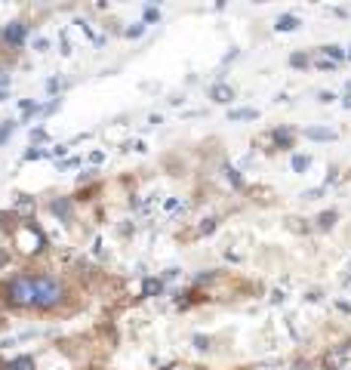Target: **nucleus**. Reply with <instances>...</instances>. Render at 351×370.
<instances>
[{
    "mask_svg": "<svg viewBox=\"0 0 351 370\" xmlns=\"http://www.w3.org/2000/svg\"><path fill=\"white\" fill-rule=\"evenodd\" d=\"M308 164H311V157H305V154H296V157H292V170H296V173L308 170Z\"/></svg>",
    "mask_w": 351,
    "mask_h": 370,
    "instance_id": "dca6fc26",
    "label": "nucleus"
},
{
    "mask_svg": "<svg viewBox=\"0 0 351 370\" xmlns=\"http://www.w3.org/2000/svg\"><path fill=\"white\" fill-rule=\"evenodd\" d=\"M62 84H65V80H58V77H53V80H50V84H46V90H50V92H56V90H58V87H62Z\"/></svg>",
    "mask_w": 351,
    "mask_h": 370,
    "instance_id": "cd10ccee",
    "label": "nucleus"
},
{
    "mask_svg": "<svg viewBox=\"0 0 351 370\" xmlns=\"http://www.w3.org/2000/svg\"><path fill=\"white\" fill-rule=\"evenodd\" d=\"M6 299L13 306H37V293H34V278H13V281L6 284Z\"/></svg>",
    "mask_w": 351,
    "mask_h": 370,
    "instance_id": "f03ea898",
    "label": "nucleus"
},
{
    "mask_svg": "<svg viewBox=\"0 0 351 370\" xmlns=\"http://www.w3.org/2000/svg\"><path fill=\"white\" fill-rule=\"evenodd\" d=\"M348 59H351V53H348Z\"/></svg>",
    "mask_w": 351,
    "mask_h": 370,
    "instance_id": "2f4dec72",
    "label": "nucleus"
},
{
    "mask_svg": "<svg viewBox=\"0 0 351 370\" xmlns=\"http://www.w3.org/2000/svg\"><path fill=\"white\" fill-rule=\"evenodd\" d=\"M342 105H345V108H351V96H348V99H345V102H342Z\"/></svg>",
    "mask_w": 351,
    "mask_h": 370,
    "instance_id": "c756f323",
    "label": "nucleus"
},
{
    "mask_svg": "<svg viewBox=\"0 0 351 370\" xmlns=\"http://www.w3.org/2000/svg\"><path fill=\"white\" fill-rule=\"evenodd\" d=\"M348 352H351L348 345H339V349H333L330 355L323 358V367H326V370H342V361H345V355H348Z\"/></svg>",
    "mask_w": 351,
    "mask_h": 370,
    "instance_id": "20e7f679",
    "label": "nucleus"
},
{
    "mask_svg": "<svg viewBox=\"0 0 351 370\" xmlns=\"http://www.w3.org/2000/svg\"><path fill=\"white\" fill-rule=\"evenodd\" d=\"M68 207H71V204H68V198H58V201H53V204H50V210H53V213H58V216L65 219V216H68Z\"/></svg>",
    "mask_w": 351,
    "mask_h": 370,
    "instance_id": "ddd939ff",
    "label": "nucleus"
},
{
    "mask_svg": "<svg viewBox=\"0 0 351 370\" xmlns=\"http://www.w3.org/2000/svg\"><path fill=\"white\" fill-rule=\"evenodd\" d=\"M305 136L308 139H318V142H330V139H336V133L333 130H323V126H308Z\"/></svg>",
    "mask_w": 351,
    "mask_h": 370,
    "instance_id": "0eeeda50",
    "label": "nucleus"
},
{
    "mask_svg": "<svg viewBox=\"0 0 351 370\" xmlns=\"http://www.w3.org/2000/svg\"><path fill=\"white\" fill-rule=\"evenodd\" d=\"M80 160L77 157H71V160H58V170H68V167H77Z\"/></svg>",
    "mask_w": 351,
    "mask_h": 370,
    "instance_id": "bb28decb",
    "label": "nucleus"
},
{
    "mask_svg": "<svg viewBox=\"0 0 351 370\" xmlns=\"http://www.w3.org/2000/svg\"><path fill=\"white\" fill-rule=\"evenodd\" d=\"M53 152H46V148H28L25 154H22V160H37V157H50Z\"/></svg>",
    "mask_w": 351,
    "mask_h": 370,
    "instance_id": "2eb2a0df",
    "label": "nucleus"
},
{
    "mask_svg": "<svg viewBox=\"0 0 351 370\" xmlns=\"http://www.w3.org/2000/svg\"><path fill=\"white\" fill-rule=\"evenodd\" d=\"M157 19H160V9H157V6L142 9V22H157Z\"/></svg>",
    "mask_w": 351,
    "mask_h": 370,
    "instance_id": "a211bd4d",
    "label": "nucleus"
},
{
    "mask_svg": "<svg viewBox=\"0 0 351 370\" xmlns=\"http://www.w3.org/2000/svg\"><path fill=\"white\" fill-rule=\"evenodd\" d=\"M213 228H216V219H206V222H204L201 228H197V235H209Z\"/></svg>",
    "mask_w": 351,
    "mask_h": 370,
    "instance_id": "5701e85b",
    "label": "nucleus"
},
{
    "mask_svg": "<svg viewBox=\"0 0 351 370\" xmlns=\"http://www.w3.org/2000/svg\"><path fill=\"white\" fill-rule=\"evenodd\" d=\"M34 50H37V53H46V50H50V40H46V37H37V40H34Z\"/></svg>",
    "mask_w": 351,
    "mask_h": 370,
    "instance_id": "b1692460",
    "label": "nucleus"
},
{
    "mask_svg": "<svg viewBox=\"0 0 351 370\" xmlns=\"http://www.w3.org/2000/svg\"><path fill=\"white\" fill-rule=\"evenodd\" d=\"M318 99H321V102H323V105H326V102H333L336 96H333V92H321V96H318Z\"/></svg>",
    "mask_w": 351,
    "mask_h": 370,
    "instance_id": "c85d7f7f",
    "label": "nucleus"
},
{
    "mask_svg": "<svg viewBox=\"0 0 351 370\" xmlns=\"http://www.w3.org/2000/svg\"><path fill=\"white\" fill-rule=\"evenodd\" d=\"M13 121H3V126H0V142H6V139H9V133H13Z\"/></svg>",
    "mask_w": 351,
    "mask_h": 370,
    "instance_id": "aec40b11",
    "label": "nucleus"
},
{
    "mask_svg": "<svg viewBox=\"0 0 351 370\" xmlns=\"http://www.w3.org/2000/svg\"><path fill=\"white\" fill-rule=\"evenodd\" d=\"M6 370H34V361L25 355V358H16V361H9Z\"/></svg>",
    "mask_w": 351,
    "mask_h": 370,
    "instance_id": "9b49d317",
    "label": "nucleus"
},
{
    "mask_svg": "<svg viewBox=\"0 0 351 370\" xmlns=\"http://www.w3.org/2000/svg\"><path fill=\"white\" fill-rule=\"evenodd\" d=\"M274 28H277V31H296V28H299V19L287 13V16H280V19H277V25H274Z\"/></svg>",
    "mask_w": 351,
    "mask_h": 370,
    "instance_id": "1a4fd4ad",
    "label": "nucleus"
},
{
    "mask_svg": "<svg viewBox=\"0 0 351 370\" xmlns=\"http://www.w3.org/2000/svg\"><path fill=\"white\" fill-rule=\"evenodd\" d=\"M43 139H46V130H40V126L31 130V142H43Z\"/></svg>",
    "mask_w": 351,
    "mask_h": 370,
    "instance_id": "393cba45",
    "label": "nucleus"
},
{
    "mask_svg": "<svg viewBox=\"0 0 351 370\" xmlns=\"http://www.w3.org/2000/svg\"><path fill=\"white\" fill-rule=\"evenodd\" d=\"M160 290H163L160 278H145V281H142V293L145 296H160Z\"/></svg>",
    "mask_w": 351,
    "mask_h": 370,
    "instance_id": "423d86ee",
    "label": "nucleus"
},
{
    "mask_svg": "<svg viewBox=\"0 0 351 370\" xmlns=\"http://www.w3.org/2000/svg\"><path fill=\"white\" fill-rule=\"evenodd\" d=\"M28 37V25L25 22H9V25H3V31H0V40H6L9 46H22Z\"/></svg>",
    "mask_w": 351,
    "mask_h": 370,
    "instance_id": "7ed1b4c3",
    "label": "nucleus"
},
{
    "mask_svg": "<svg viewBox=\"0 0 351 370\" xmlns=\"http://www.w3.org/2000/svg\"><path fill=\"white\" fill-rule=\"evenodd\" d=\"M228 118L231 121H256V118H259V111H256V108H234Z\"/></svg>",
    "mask_w": 351,
    "mask_h": 370,
    "instance_id": "6e6552de",
    "label": "nucleus"
},
{
    "mask_svg": "<svg viewBox=\"0 0 351 370\" xmlns=\"http://www.w3.org/2000/svg\"><path fill=\"white\" fill-rule=\"evenodd\" d=\"M290 65H296V68H305V65H308V56H302V53L290 56Z\"/></svg>",
    "mask_w": 351,
    "mask_h": 370,
    "instance_id": "412c9836",
    "label": "nucleus"
},
{
    "mask_svg": "<svg viewBox=\"0 0 351 370\" xmlns=\"http://www.w3.org/2000/svg\"><path fill=\"white\" fill-rule=\"evenodd\" d=\"M336 219H339V213H336V210L321 213V216H318V225H321V228H333V225H336Z\"/></svg>",
    "mask_w": 351,
    "mask_h": 370,
    "instance_id": "f8f14e48",
    "label": "nucleus"
},
{
    "mask_svg": "<svg viewBox=\"0 0 351 370\" xmlns=\"http://www.w3.org/2000/svg\"><path fill=\"white\" fill-rule=\"evenodd\" d=\"M225 176L231 179V185H234V188H240V185H243V179H240V173L234 170V167H225Z\"/></svg>",
    "mask_w": 351,
    "mask_h": 370,
    "instance_id": "f3484780",
    "label": "nucleus"
},
{
    "mask_svg": "<svg viewBox=\"0 0 351 370\" xmlns=\"http://www.w3.org/2000/svg\"><path fill=\"white\" fill-rule=\"evenodd\" d=\"M145 34V22H136V25H130L123 31V37H130V40H136V37H142Z\"/></svg>",
    "mask_w": 351,
    "mask_h": 370,
    "instance_id": "4468645a",
    "label": "nucleus"
},
{
    "mask_svg": "<svg viewBox=\"0 0 351 370\" xmlns=\"http://www.w3.org/2000/svg\"><path fill=\"white\" fill-rule=\"evenodd\" d=\"M209 99L219 102V105H225V102L234 99V90H231L228 84H213V90H209Z\"/></svg>",
    "mask_w": 351,
    "mask_h": 370,
    "instance_id": "39448f33",
    "label": "nucleus"
},
{
    "mask_svg": "<svg viewBox=\"0 0 351 370\" xmlns=\"http://www.w3.org/2000/svg\"><path fill=\"white\" fill-rule=\"evenodd\" d=\"M194 345L204 352V349H209V339H206V337H194Z\"/></svg>",
    "mask_w": 351,
    "mask_h": 370,
    "instance_id": "a878e982",
    "label": "nucleus"
},
{
    "mask_svg": "<svg viewBox=\"0 0 351 370\" xmlns=\"http://www.w3.org/2000/svg\"><path fill=\"white\" fill-rule=\"evenodd\" d=\"M271 139L277 142V148H290V145H292V136H290V130H274V133H271Z\"/></svg>",
    "mask_w": 351,
    "mask_h": 370,
    "instance_id": "9d476101",
    "label": "nucleus"
},
{
    "mask_svg": "<svg viewBox=\"0 0 351 370\" xmlns=\"http://www.w3.org/2000/svg\"><path fill=\"white\" fill-rule=\"evenodd\" d=\"M16 210H19V213H31V210H34V201H31V198L19 201V204H16Z\"/></svg>",
    "mask_w": 351,
    "mask_h": 370,
    "instance_id": "4be33fe9",
    "label": "nucleus"
},
{
    "mask_svg": "<svg viewBox=\"0 0 351 370\" xmlns=\"http://www.w3.org/2000/svg\"><path fill=\"white\" fill-rule=\"evenodd\" d=\"M321 53H323V56H330V59H333V62H339V59H342V56H345L342 50H339V46H323V50H321Z\"/></svg>",
    "mask_w": 351,
    "mask_h": 370,
    "instance_id": "6ab92c4d",
    "label": "nucleus"
},
{
    "mask_svg": "<svg viewBox=\"0 0 351 370\" xmlns=\"http://www.w3.org/2000/svg\"><path fill=\"white\" fill-rule=\"evenodd\" d=\"M34 293H37V308H53V306L62 303L65 287L53 275H37L34 278Z\"/></svg>",
    "mask_w": 351,
    "mask_h": 370,
    "instance_id": "f257e3e1",
    "label": "nucleus"
},
{
    "mask_svg": "<svg viewBox=\"0 0 351 370\" xmlns=\"http://www.w3.org/2000/svg\"><path fill=\"white\" fill-rule=\"evenodd\" d=\"M3 99H6V92H3V90H0V102H3Z\"/></svg>",
    "mask_w": 351,
    "mask_h": 370,
    "instance_id": "7c9ffc66",
    "label": "nucleus"
}]
</instances>
